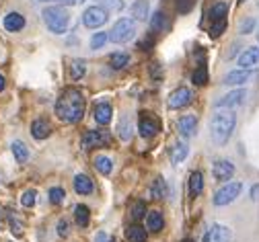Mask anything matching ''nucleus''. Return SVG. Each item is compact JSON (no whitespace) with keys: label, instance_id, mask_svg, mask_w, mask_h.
Segmentation results:
<instances>
[{"label":"nucleus","instance_id":"nucleus-52","mask_svg":"<svg viewBox=\"0 0 259 242\" xmlns=\"http://www.w3.org/2000/svg\"><path fill=\"white\" fill-rule=\"evenodd\" d=\"M181 242H193V240H191V238H185V240H181Z\"/></svg>","mask_w":259,"mask_h":242},{"label":"nucleus","instance_id":"nucleus-36","mask_svg":"<svg viewBox=\"0 0 259 242\" xmlns=\"http://www.w3.org/2000/svg\"><path fill=\"white\" fill-rule=\"evenodd\" d=\"M35 201H37V191H35V189H27V191L23 193V197H21L23 207H33Z\"/></svg>","mask_w":259,"mask_h":242},{"label":"nucleus","instance_id":"nucleus-44","mask_svg":"<svg viewBox=\"0 0 259 242\" xmlns=\"http://www.w3.org/2000/svg\"><path fill=\"white\" fill-rule=\"evenodd\" d=\"M9 224H11V232H13V234H17V236L23 234V226H21V222H17L15 218H11Z\"/></svg>","mask_w":259,"mask_h":242},{"label":"nucleus","instance_id":"nucleus-15","mask_svg":"<svg viewBox=\"0 0 259 242\" xmlns=\"http://www.w3.org/2000/svg\"><path fill=\"white\" fill-rule=\"evenodd\" d=\"M257 64H259V47H249L239 56V66L245 68V70H249V68Z\"/></svg>","mask_w":259,"mask_h":242},{"label":"nucleus","instance_id":"nucleus-18","mask_svg":"<svg viewBox=\"0 0 259 242\" xmlns=\"http://www.w3.org/2000/svg\"><path fill=\"white\" fill-rule=\"evenodd\" d=\"M3 25H5V29H7V31L17 33V31H21V29L25 27V17H23L21 13H9V15L5 17Z\"/></svg>","mask_w":259,"mask_h":242},{"label":"nucleus","instance_id":"nucleus-47","mask_svg":"<svg viewBox=\"0 0 259 242\" xmlns=\"http://www.w3.org/2000/svg\"><path fill=\"white\" fill-rule=\"evenodd\" d=\"M251 199H255V201L259 199V185H255V187L251 189Z\"/></svg>","mask_w":259,"mask_h":242},{"label":"nucleus","instance_id":"nucleus-17","mask_svg":"<svg viewBox=\"0 0 259 242\" xmlns=\"http://www.w3.org/2000/svg\"><path fill=\"white\" fill-rule=\"evenodd\" d=\"M179 131H181V135H185V137H189V135H193L196 133V129H198V117L196 115H183L181 119H179Z\"/></svg>","mask_w":259,"mask_h":242},{"label":"nucleus","instance_id":"nucleus-30","mask_svg":"<svg viewBox=\"0 0 259 242\" xmlns=\"http://www.w3.org/2000/svg\"><path fill=\"white\" fill-rule=\"evenodd\" d=\"M191 80H193V84H198V86H204L208 82V68H206V64H200L196 70H193Z\"/></svg>","mask_w":259,"mask_h":242},{"label":"nucleus","instance_id":"nucleus-27","mask_svg":"<svg viewBox=\"0 0 259 242\" xmlns=\"http://www.w3.org/2000/svg\"><path fill=\"white\" fill-rule=\"evenodd\" d=\"M117 131H119V137H121L123 142L132 140V121H130L127 115L121 117V121H119V125H117Z\"/></svg>","mask_w":259,"mask_h":242},{"label":"nucleus","instance_id":"nucleus-24","mask_svg":"<svg viewBox=\"0 0 259 242\" xmlns=\"http://www.w3.org/2000/svg\"><path fill=\"white\" fill-rule=\"evenodd\" d=\"M150 27H152V31H156V33H163L167 27H169V21H167V15L163 13V11H158V13H154L152 17H150Z\"/></svg>","mask_w":259,"mask_h":242},{"label":"nucleus","instance_id":"nucleus-48","mask_svg":"<svg viewBox=\"0 0 259 242\" xmlns=\"http://www.w3.org/2000/svg\"><path fill=\"white\" fill-rule=\"evenodd\" d=\"M62 5H66V7H72V5H76V0H60Z\"/></svg>","mask_w":259,"mask_h":242},{"label":"nucleus","instance_id":"nucleus-43","mask_svg":"<svg viewBox=\"0 0 259 242\" xmlns=\"http://www.w3.org/2000/svg\"><path fill=\"white\" fill-rule=\"evenodd\" d=\"M150 74H152L154 80H160V78H163V68H160L158 64H152L150 66Z\"/></svg>","mask_w":259,"mask_h":242},{"label":"nucleus","instance_id":"nucleus-16","mask_svg":"<svg viewBox=\"0 0 259 242\" xmlns=\"http://www.w3.org/2000/svg\"><path fill=\"white\" fill-rule=\"evenodd\" d=\"M50 133H52V125L46 119H35L31 123V135L35 140H46V137H50Z\"/></svg>","mask_w":259,"mask_h":242},{"label":"nucleus","instance_id":"nucleus-12","mask_svg":"<svg viewBox=\"0 0 259 242\" xmlns=\"http://www.w3.org/2000/svg\"><path fill=\"white\" fill-rule=\"evenodd\" d=\"M206 242H231V228L214 224L206 234Z\"/></svg>","mask_w":259,"mask_h":242},{"label":"nucleus","instance_id":"nucleus-51","mask_svg":"<svg viewBox=\"0 0 259 242\" xmlns=\"http://www.w3.org/2000/svg\"><path fill=\"white\" fill-rule=\"evenodd\" d=\"M95 242H105V234H99V236H97V240Z\"/></svg>","mask_w":259,"mask_h":242},{"label":"nucleus","instance_id":"nucleus-37","mask_svg":"<svg viewBox=\"0 0 259 242\" xmlns=\"http://www.w3.org/2000/svg\"><path fill=\"white\" fill-rule=\"evenodd\" d=\"M224 29H226V19H220V21H214L212 25H210V37H220L222 33H224Z\"/></svg>","mask_w":259,"mask_h":242},{"label":"nucleus","instance_id":"nucleus-45","mask_svg":"<svg viewBox=\"0 0 259 242\" xmlns=\"http://www.w3.org/2000/svg\"><path fill=\"white\" fill-rule=\"evenodd\" d=\"M152 43H154V39H152V37H148V39H144V41L140 43V50H144V52H146V50H150V47H152Z\"/></svg>","mask_w":259,"mask_h":242},{"label":"nucleus","instance_id":"nucleus-6","mask_svg":"<svg viewBox=\"0 0 259 242\" xmlns=\"http://www.w3.org/2000/svg\"><path fill=\"white\" fill-rule=\"evenodd\" d=\"M241 191H243V185L237 183V181H233V183H224V185L216 191V195H214V205L222 207V205L233 203V201L241 195Z\"/></svg>","mask_w":259,"mask_h":242},{"label":"nucleus","instance_id":"nucleus-53","mask_svg":"<svg viewBox=\"0 0 259 242\" xmlns=\"http://www.w3.org/2000/svg\"><path fill=\"white\" fill-rule=\"evenodd\" d=\"M39 3H50V0H39Z\"/></svg>","mask_w":259,"mask_h":242},{"label":"nucleus","instance_id":"nucleus-32","mask_svg":"<svg viewBox=\"0 0 259 242\" xmlns=\"http://www.w3.org/2000/svg\"><path fill=\"white\" fill-rule=\"evenodd\" d=\"M167 195H169V189H167L165 179H156V181L152 183V197H154V199H165Z\"/></svg>","mask_w":259,"mask_h":242},{"label":"nucleus","instance_id":"nucleus-34","mask_svg":"<svg viewBox=\"0 0 259 242\" xmlns=\"http://www.w3.org/2000/svg\"><path fill=\"white\" fill-rule=\"evenodd\" d=\"M127 62H130L127 54H113L109 58V64H111V68H115V70H121L123 66H127Z\"/></svg>","mask_w":259,"mask_h":242},{"label":"nucleus","instance_id":"nucleus-46","mask_svg":"<svg viewBox=\"0 0 259 242\" xmlns=\"http://www.w3.org/2000/svg\"><path fill=\"white\" fill-rule=\"evenodd\" d=\"M191 5H193V0H185V5H181L179 11H181V13H187V11L191 9Z\"/></svg>","mask_w":259,"mask_h":242},{"label":"nucleus","instance_id":"nucleus-8","mask_svg":"<svg viewBox=\"0 0 259 242\" xmlns=\"http://www.w3.org/2000/svg\"><path fill=\"white\" fill-rule=\"evenodd\" d=\"M193 101V94H191V90L187 88V86H179L177 90H173L171 94H169V109H183V107H187L189 103Z\"/></svg>","mask_w":259,"mask_h":242},{"label":"nucleus","instance_id":"nucleus-22","mask_svg":"<svg viewBox=\"0 0 259 242\" xmlns=\"http://www.w3.org/2000/svg\"><path fill=\"white\" fill-rule=\"evenodd\" d=\"M146 226H148L150 232H160V230H163V226H165L163 214H160V212H150L148 218H146Z\"/></svg>","mask_w":259,"mask_h":242},{"label":"nucleus","instance_id":"nucleus-9","mask_svg":"<svg viewBox=\"0 0 259 242\" xmlns=\"http://www.w3.org/2000/svg\"><path fill=\"white\" fill-rule=\"evenodd\" d=\"M245 99H247V90L239 88V90H233V92H229V94H224L222 99H218L214 105H216L218 109H231V107H239V105H243Z\"/></svg>","mask_w":259,"mask_h":242},{"label":"nucleus","instance_id":"nucleus-21","mask_svg":"<svg viewBox=\"0 0 259 242\" xmlns=\"http://www.w3.org/2000/svg\"><path fill=\"white\" fill-rule=\"evenodd\" d=\"M148 13H150L148 0H136V3L132 5V17L136 21H146L148 19Z\"/></svg>","mask_w":259,"mask_h":242},{"label":"nucleus","instance_id":"nucleus-13","mask_svg":"<svg viewBox=\"0 0 259 242\" xmlns=\"http://www.w3.org/2000/svg\"><path fill=\"white\" fill-rule=\"evenodd\" d=\"M95 121L99 123V125H109L111 123V115H113V109L109 103H99V105H95Z\"/></svg>","mask_w":259,"mask_h":242},{"label":"nucleus","instance_id":"nucleus-23","mask_svg":"<svg viewBox=\"0 0 259 242\" xmlns=\"http://www.w3.org/2000/svg\"><path fill=\"white\" fill-rule=\"evenodd\" d=\"M11 150H13V154H15V158H17L19 164H25V162L29 160V148H27L21 140H15V142L11 144Z\"/></svg>","mask_w":259,"mask_h":242},{"label":"nucleus","instance_id":"nucleus-20","mask_svg":"<svg viewBox=\"0 0 259 242\" xmlns=\"http://www.w3.org/2000/svg\"><path fill=\"white\" fill-rule=\"evenodd\" d=\"M93 189H95V185L87 175H76L74 177V191L78 195H89V193H93Z\"/></svg>","mask_w":259,"mask_h":242},{"label":"nucleus","instance_id":"nucleus-38","mask_svg":"<svg viewBox=\"0 0 259 242\" xmlns=\"http://www.w3.org/2000/svg\"><path fill=\"white\" fill-rule=\"evenodd\" d=\"M64 197H66V193H64L62 187H52V189H50V201H52V203L58 205V203L64 201Z\"/></svg>","mask_w":259,"mask_h":242},{"label":"nucleus","instance_id":"nucleus-10","mask_svg":"<svg viewBox=\"0 0 259 242\" xmlns=\"http://www.w3.org/2000/svg\"><path fill=\"white\" fill-rule=\"evenodd\" d=\"M212 175L216 181L220 183H226V181H231L233 175H235V164L229 162V160H218L214 162V168H212Z\"/></svg>","mask_w":259,"mask_h":242},{"label":"nucleus","instance_id":"nucleus-49","mask_svg":"<svg viewBox=\"0 0 259 242\" xmlns=\"http://www.w3.org/2000/svg\"><path fill=\"white\" fill-rule=\"evenodd\" d=\"M5 86H7V82H5V76H3V74H0V92H3V90H5Z\"/></svg>","mask_w":259,"mask_h":242},{"label":"nucleus","instance_id":"nucleus-54","mask_svg":"<svg viewBox=\"0 0 259 242\" xmlns=\"http://www.w3.org/2000/svg\"><path fill=\"white\" fill-rule=\"evenodd\" d=\"M76 3H84V0H76Z\"/></svg>","mask_w":259,"mask_h":242},{"label":"nucleus","instance_id":"nucleus-19","mask_svg":"<svg viewBox=\"0 0 259 242\" xmlns=\"http://www.w3.org/2000/svg\"><path fill=\"white\" fill-rule=\"evenodd\" d=\"M202 191H204V175L200 170H196L189 175V193L191 197H198L202 195Z\"/></svg>","mask_w":259,"mask_h":242},{"label":"nucleus","instance_id":"nucleus-50","mask_svg":"<svg viewBox=\"0 0 259 242\" xmlns=\"http://www.w3.org/2000/svg\"><path fill=\"white\" fill-rule=\"evenodd\" d=\"M3 226H5V214L0 212V230H3Z\"/></svg>","mask_w":259,"mask_h":242},{"label":"nucleus","instance_id":"nucleus-41","mask_svg":"<svg viewBox=\"0 0 259 242\" xmlns=\"http://www.w3.org/2000/svg\"><path fill=\"white\" fill-rule=\"evenodd\" d=\"M253 27H255V21H253V19H247V21H243V23H241L239 33H243V35H247V33H251V31H253Z\"/></svg>","mask_w":259,"mask_h":242},{"label":"nucleus","instance_id":"nucleus-7","mask_svg":"<svg viewBox=\"0 0 259 242\" xmlns=\"http://www.w3.org/2000/svg\"><path fill=\"white\" fill-rule=\"evenodd\" d=\"M107 23V11L99 5L95 7H89L84 13H82V25L89 27V29H97V27H103Z\"/></svg>","mask_w":259,"mask_h":242},{"label":"nucleus","instance_id":"nucleus-1","mask_svg":"<svg viewBox=\"0 0 259 242\" xmlns=\"http://www.w3.org/2000/svg\"><path fill=\"white\" fill-rule=\"evenodd\" d=\"M87 99L78 88H66L56 101V115L64 123H76L82 119Z\"/></svg>","mask_w":259,"mask_h":242},{"label":"nucleus","instance_id":"nucleus-40","mask_svg":"<svg viewBox=\"0 0 259 242\" xmlns=\"http://www.w3.org/2000/svg\"><path fill=\"white\" fill-rule=\"evenodd\" d=\"M144 216H146V203H142V201H140V203H136V205H134V210H132V218H134V220H142Z\"/></svg>","mask_w":259,"mask_h":242},{"label":"nucleus","instance_id":"nucleus-14","mask_svg":"<svg viewBox=\"0 0 259 242\" xmlns=\"http://www.w3.org/2000/svg\"><path fill=\"white\" fill-rule=\"evenodd\" d=\"M251 76H253V72H249V70H235V72H229L224 76V84H229V86H239V84H245V82H249L251 80Z\"/></svg>","mask_w":259,"mask_h":242},{"label":"nucleus","instance_id":"nucleus-55","mask_svg":"<svg viewBox=\"0 0 259 242\" xmlns=\"http://www.w3.org/2000/svg\"><path fill=\"white\" fill-rule=\"evenodd\" d=\"M239 3H245V0H239Z\"/></svg>","mask_w":259,"mask_h":242},{"label":"nucleus","instance_id":"nucleus-39","mask_svg":"<svg viewBox=\"0 0 259 242\" xmlns=\"http://www.w3.org/2000/svg\"><path fill=\"white\" fill-rule=\"evenodd\" d=\"M101 5L105 7V11H113V13H117V11L123 9L121 0H101Z\"/></svg>","mask_w":259,"mask_h":242},{"label":"nucleus","instance_id":"nucleus-29","mask_svg":"<svg viewBox=\"0 0 259 242\" xmlns=\"http://www.w3.org/2000/svg\"><path fill=\"white\" fill-rule=\"evenodd\" d=\"M74 218H76V224H78L80 228L89 226V220H91L89 207H87V205H76V207H74Z\"/></svg>","mask_w":259,"mask_h":242},{"label":"nucleus","instance_id":"nucleus-26","mask_svg":"<svg viewBox=\"0 0 259 242\" xmlns=\"http://www.w3.org/2000/svg\"><path fill=\"white\" fill-rule=\"evenodd\" d=\"M125 238L130 242H146V230L142 226H130L125 230Z\"/></svg>","mask_w":259,"mask_h":242},{"label":"nucleus","instance_id":"nucleus-35","mask_svg":"<svg viewBox=\"0 0 259 242\" xmlns=\"http://www.w3.org/2000/svg\"><path fill=\"white\" fill-rule=\"evenodd\" d=\"M107 41H109V33H95V35L91 37V47L93 50H101Z\"/></svg>","mask_w":259,"mask_h":242},{"label":"nucleus","instance_id":"nucleus-25","mask_svg":"<svg viewBox=\"0 0 259 242\" xmlns=\"http://www.w3.org/2000/svg\"><path fill=\"white\" fill-rule=\"evenodd\" d=\"M187 154H189V146L183 144V142H179V144H175V146L171 148V162H173V164H179L181 160L187 158Z\"/></svg>","mask_w":259,"mask_h":242},{"label":"nucleus","instance_id":"nucleus-3","mask_svg":"<svg viewBox=\"0 0 259 242\" xmlns=\"http://www.w3.org/2000/svg\"><path fill=\"white\" fill-rule=\"evenodd\" d=\"M41 15H44V21L52 33H56V35L66 33L68 23H70V15L64 7H48V9H44Z\"/></svg>","mask_w":259,"mask_h":242},{"label":"nucleus","instance_id":"nucleus-33","mask_svg":"<svg viewBox=\"0 0 259 242\" xmlns=\"http://www.w3.org/2000/svg\"><path fill=\"white\" fill-rule=\"evenodd\" d=\"M84 74H87V64L82 60H74L72 66H70V78L72 80H80Z\"/></svg>","mask_w":259,"mask_h":242},{"label":"nucleus","instance_id":"nucleus-57","mask_svg":"<svg viewBox=\"0 0 259 242\" xmlns=\"http://www.w3.org/2000/svg\"><path fill=\"white\" fill-rule=\"evenodd\" d=\"M107 242H113V240H107Z\"/></svg>","mask_w":259,"mask_h":242},{"label":"nucleus","instance_id":"nucleus-28","mask_svg":"<svg viewBox=\"0 0 259 242\" xmlns=\"http://www.w3.org/2000/svg\"><path fill=\"white\" fill-rule=\"evenodd\" d=\"M226 15H229V5L226 3H216L212 5L210 9V21H220V19H226Z\"/></svg>","mask_w":259,"mask_h":242},{"label":"nucleus","instance_id":"nucleus-31","mask_svg":"<svg viewBox=\"0 0 259 242\" xmlns=\"http://www.w3.org/2000/svg\"><path fill=\"white\" fill-rule=\"evenodd\" d=\"M95 168L101 172V175H111L113 170V162L107 158V156H97L95 158Z\"/></svg>","mask_w":259,"mask_h":242},{"label":"nucleus","instance_id":"nucleus-42","mask_svg":"<svg viewBox=\"0 0 259 242\" xmlns=\"http://www.w3.org/2000/svg\"><path fill=\"white\" fill-rule=\"evenodd\" d=\"M68 232H70L68 220H60V222H58V234H60V236H68Z\"/></svg>","mask_w":259,"mask_h":242},{"label":"nucleus","instance_id":"nucleus-4","mask_svg":"<svg viewBox=\"0 0 259 242\" xmlns=\"http://www.w3.org/2000/svg\"><path fill=\"white\" fill-rule=\"evenodd\" d=\"M136 33V23L132 19H121L113 25V29L109 31V41L113 43H125L134 37Z\"/></svg>","mask_w":259,"mask_h":242},{"label":"nucleus","instance_id":"nucleus-2","mask_svg":"<svg viewBox=\"0 0 259 242\" xmlns=\"http://www.w3.org/2000/svg\"><path fill=\"white\" fill-rule=\"evenodd\" d=\"M237 125V115L233 111H222V113H216L212 117V123H210V133H212V140L216 144H226L229 137L233 135V129Z\"/></svg>","mask_w":259,"mask_h":242},{"label":"nucleus","instance_id":"nucleus-56","mask_svg":"<svg viewBox=\"0 0 259 242\" xmlns=\"http://www.w3.org/2000/svg\"><path fill=\"white\" fill-rule=\"evenodd\" d=\"M257 39H259V33H257Z\"/></svg>","mask_w":259,"mask_h":242},{"label":"nucleus","instance_id":"nucleus-11","mask_svg":"<svg viewBox=\"0 0 259 242\" xmlns=\"http://www.w3.org/2000/svg\"><path fill=\"white\" fill-rule=\"evenodd\" d=\"M138 131L142 137H152L160 131V123L154 117H150V113H142L140 121H138Z\"/></svg>","mask_w":259,"mask_h":242},{"label":"nucleus","instance_id":"nucleus-5","mask_svg":"<svg viewBox=\"0 0 259 242\" xmlns=\"http://www.w3.org/2000/svg\"><path fill=\"white\" fill-rule=\"evenodd\" d=\"M111 144V133L107 129H93L87 131L80 140V146L84 150H93V148H105Z\"/></svg>","mask_w":259,"mask_h":242}]
</instances>
